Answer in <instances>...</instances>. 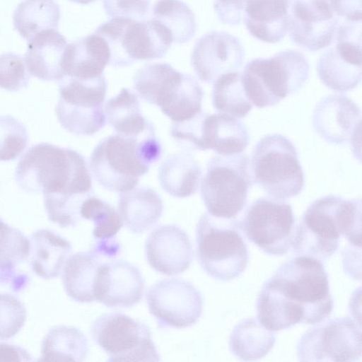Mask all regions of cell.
<instances>
[{
	"label": "cell",
	"instance_id": "6da1fadb",
	"mask_svg": "<svg viewBox=\"0 0 362 362\" xmlns=\"http://www.w3.org/2000/svg\"><path fill=\"white\" fill-rule=\"evenodd\" d=\"M332 308L323 264L305 255L284 262L263 285L257 300L258 320L270 331L297 323L317 324L331 315Z\"/></svg>",
	"mask_w": 362,
	"mask_h": 362
},
{
	"label": "cell",
	"instance_id": "7a4b0ae2",
	"mask_svg": "<svg viewBox=\"0 0 362 362\" xmlns=\"http://www.w3.org/2000/svg\"><path fill=\"white\" fill-rule=\"evenodd\" d=\"M15 180L28 193L58 198H87L93 194L85 158L49 143L37 144L25 151L16 166Z\"/></svg>",
	"mask_w": 362,
	"mask_h": 362
},
{
	"label": "cell",
	"instance_id": "3957f363",
	"mask_svg": "<svg viewBox=\"0 0 362 362\" xmlns=\"http://www.w3.org/2000/svg\"><path fill=\"white\" fill-rule=\"evenodd\" d=\"M341 236L351 246L361 247V199L322 197L308 206L296 226L293 252L324 260L337 252Z\"/></svg>",
	"mask_w": 362,
	"mask_h": 362
},
{
	"label": "cell",
	"instance_id": "277c9868",
	"mask_svg": "<svg viewBox=\"0 0 362 362\" xmlns=\"http://www.w3.org/2000/svg\"><path fill=\"white\" fill-rule=\"evenodd\" d=\"M161 154L162 146L153 127L138 136L115 134L103 138L94 148L90 168L103 187L122 193L134 188Z\"/></svg>",
	"mask_w": 362,
	"mask_h": 362
},
{
	"label": "cell",
	"instance_id": "5b68a950",
	"mask_svg": "<svg viewBox=\"0 0 362 362\" xmlns=\"http://www.w3.org/2000/svg\"><path fill=\"white\" fill-rule=\"evenodd\" d=\"M196 253L202 268L214 279L238 277L249 260L240 221L202 214L196 228Z\"/></svg>",
	"mask_w": 362,
	"mask_h": 362
},
{
	"label": "cell",
	"instance_id": "8992f818",
	"mask_svg": "<svg viewBox=\"0 0 362 362\" xmlns=\"http://www.w3.org/2000/svg\"><path fill=\"white\" fill-rule=\"evenodd\" d=\"M309 72L305 56L298 50L286 49L248 62L241 79L251 103L263 108L298 91L308 79Z\"/></svg>",
	"mask_w": 362,
	"mask_h": 362
},
{
	"label": "cell",
	"instance_id": "52a82bcc",
	"mask_svg": "<svg viewBox=\"0 0 362 362\" xmlns=\"http://www.w3.org/2000/svg\"><path fill=\"white\" fill-rule=\"evenodd\" d=\"M134 87L141 99L157 105L173 122L187 120L202 111L204 91L196 78L165 62L139 69Z\"/></svg>",
	"mask_w": 362,
	"mask_h": 362
},
{
	"label": "cell",
	"instance_id": "ba28073f",
	"mask_svg": "<svg viewBox=\"0 0 362 362\" xmlns=\"http://www.w3.org/2000/svg\"><path fill=\"white\" fill-rule=\"evenodd\" d=\"M95 33L107 42L109 65L117 67L163 58L173 42L168 30L153 18H111L98 27Z\"/></svg>",
	"mask_w": 362,
	"mask_h": 362
},
{
	"label": "cell",
	"instance_id": "9c48e42d",
	"mask_svg": "<svg viewBox=\"0 0 362 362\" xmlns=\"http://www.w3.org/2000/svg\"><path fill=\"white\" fill-rule=\"evenodd\" d=\"M252 182L247 154L211 158L200 186L201 197L209 214L217 217L235 218L246 205Z\"/></svg>",
	"mask_w": 362,
	"mask_h": 362
},
{
	"label": "cell",
	"instance_id": "30bf717a",
	"mask_svg": "<svg viewBox=\"0 0 362 362\" xmlns=\"http://www.w3.org/2000/svg\"><path fill=\"white\" fill-rule=\"evenodd\" d=\"M252 179L269 195L286 199L298 195L304 175L293 142L280 134L263 136L252 153Z\"/></svg>",
	"mask_w": 362,
	"mask_h": 362
},
{
	"label": "cell",
	"instance_id": "8fae6325",
	"mask_svg": "<svg viewBox=\"0 0 362 362\" xmlns=\"http://www.w3.org/2000/svg\"><path fill=\"white\" fill-rule=\"evenodd\" d=\"M59 89L55 112L66 131L77 136H91L105 125L103 104L107 83L103 75L90 79L66 76L59 80Z\"/></svg>",
	"mask_w": 362,
	"mask_h": 362
},
{
	"label": "cell",
	"instance_id": "7c38bea8",
	"mask_svg": "<svg viewBox=\"0 0 362 362\" xmlns=\"http://www.w3.org/2000/svg\"><path fill=\"white\" fill-rule=\"evenodd\" d=\"M93 340L110 361H159L148 327L120 313L100 315L92 324Z\"/></svg>",
	"mask_w": 362,
	"mask_h": 362
},
{
	"label": "cell",
	"instance_id": "4fadbf2b",
	"mask_svg": "<svg viewBox=\"0 0 362 362\" xmlns=\"http://www.w3.org/2000/svg\"><path fill=\"white\" fill-rule=\"evenodd\" d=\"M240 222L243 233L264 252L282 255L292 247L296 221L291 206L272 197L253 201Z\"/></svg>",
	"mask_w": 362,
	"mask_h": 362
},
{
	"label": "cell",
	"instance_id": "5bb4252c",
	"mask_svg": "<svg viewBox=\"0 0 362 362\" xmlns=\"http://www.w3.org/2000/svg\"><path fill=\"white\" fill-rule=\"evenodd\" d=\"M297 356L300 361H358L361 356L360 326L349 317L322 321L302 336Z\"/></svg>",
	"mask_w": 362,
	"mask_h": 362
},
{
	"label": "cell",
	"instance_id": "9a60e30c",
	"mask_svg": "<svg viewBox=\"0 0 362 362\" xmlns=\"http://www.w3.org/2000/svg\"><path fill=\"white\" fill-rule=\"evenodd\" d=\"M361 22L343 21L335 33L334 43L317 62V75L329 89L346 92L361 82L362 74Z\"/></svg>",
	"mask_w": 362,
	"mask_h": 362
},
{
	"label": "cell",
	"instance_id": "2e32d148",
	"mask_svg": "<svg viewBox=\"0 0 362 362\" xmlns=\"http://www.w3.org/2000/svg\"><path fill=\"white\" fill-rule=\"evenodd\" d=\"M147 305L160 327L186 328L201 317L203 299L190 282L180 278L164 279L146 293Z\"/></svg>",
	"mask_w": 362,
	"mask_h": 362
},
{
	"label": "cell",
	"instance_id": "e0dca14e",
	"mask_svg": "<svg viewBox=\"0 0 362 362\" xmlns=\"http://www.w3.org/2000/svg\"><path fill=\"white\" fill-rule=\"evenodd\" d=\"M339 24L329 0H291L288 29L291 40L309 51L329 46Z\"/></svg>",
	"mask_w": 362,
	"mask_h": 362
},
{
	"label": "cell",
	"instance_id": "ac0fdd59",
	"mask_svg": "<svg viewBox=\"0 0 362 362\" xmlns=\"http://www.w3.org/2000/svg\"><path fill=\"white\" fill-rule=\"evenodd\" d=\"M244 55V49L236 37L223 31H211L194 44L191 64L200 81L214 83L221 75L238 71Z\"/></svg>",
	"mask_w": 362,
	"mask_h": 362
},
{
	"label": "cell",
	"instance_id": "d6986e66",
	"mask_svg": "<svg viewBox=\"0 0 362 362\" xmlns=\"http://www.w3.org/2000/svg\"><path fill=\"white\" fill-rule=\"evenodd\" d=\"M144 281L139 269L124 260L111 259L99 267L93 284L95 300L110 308H129L144 294Z\"/></svg>",
	"mask_w": 362,
	"mask_h": 362
},
{
	"label": "cell",
	"instance_id": "ffe728a7",
	"mask_svg": "<svg viewBox=\"0 0 362 362\" xmlns=\"http://www.w3.org/2000/svg\"><path fill=\"white\" fill-rule=\"evenodd\" d=\"M361 110L349 97L332 94L315 106L313 126L325 141L334 144L349 143L356 146L361 129Z\"/></svg>",
	"mask_w": 362,
	"mask_h": 362
},
{
	"label": "cell",
	"instance_id": "44dd1931",
	"mask_svg": "<svg viewBox=\"0 0 362 362\" xmlns=\"http://www.w3.org/2000/svg\"><path fill=\"white\" fill-rule=\"evenodd\" d=\"M146 257L156 272L168 276L187 270L193 260V250L187 233L175 224L158 226L148 236Z\"/></svg>",
	"mask_w": 362,
	"mask_h": 362
},
{
	"label": "cell",
	"instance_id": "7402d4cb",
	"mask_svg": "<svg viewBox=\"0 0 362 362\" xmlns=\"http://www.w3.org/2000/svg\"><path fill=\"white\" fill-rule=\"evenodd\" d=\"M291 0H242V21L254 37L267 43L281 41L288 29Z\"/></svg>",
	"mask_w": 362,
	"mask_h": 362
},
{
	"label": "cell",
	"instance_id": "603a6c76",
	"mask_svg": "<svg viewBox=\"0 0 362 362\" xmlns=\"http://www.w3.org/2000/svg\"><path fill=\"white\" fill-rule=\"evenodd\" d=\"M67 45L64 36L55 29L44 30L34 35L28 43L24 57L30 75L47 81L62 78Z\"/></svg>",
	"mask_w": 362,
	"mask_h": 362
},
{
	"label": "cell",
	"instance_id": "cb8c5ba5",
	"mask_svg": "<svg viewBox=\"0 0 362 362\" xmlns=\"http://www.w3.org/2000/svg\"><path fill=\"white\" fill-rule=\"evenodd\" d=\"M249 142L245 125L236 117L222 112H204L199 151L211 149L219 155H234L243 152Z\"/></svg>",
	"mask_w": 362,
	"mask_h": 362
},
{
	"label": "cell",
	"instance_id": "d4e9b609",
	"mask_svg": "<svg viewBox=\"0 0 362 362\" xmlns=\"http://www.w3.org/2000/svg\"><path fill=\"white\" fill-rule=\"evenodd\" d=\"M113 258L95 244L89 251L69 257L62 271V283L66 294L78 303L95 301L93 284L98 270L103 263Z\"/></svg>",
	"mask_w": 362,
	"mask_h": 362
},
{
	"label": "cell",
	"instance_id": "484cf974",
	"mask_svg": "<svg viewBox=\"0 0 362 362\" xmlns=\"http://www.w3.org/2000/svg\"><path fill=\"white\" fill-rule=\"evenodd\" d=\"M110 58L107 42L93 33L67 45L63 60L64 76L78 79L100 76Z\"/></svg>",
	"mask_w": 362,
	"mask_h": 362
},
{
	"label": "cell",
	"instance_id": "4316f807",
	"mask_svg": "<svg viewBox=\"0 0 362 362\" xmlns=\"http://www.w3.org/2000/svg\"><path fill=\"white\" fill-rule=\"evenodd\" d=\"M118 210L127 228L134 233H142L158 221L163 204L153 189L140 186L119 193Z\"/></svg>",
	"mask_w": 362,
	"mask_h": 362
},
{
	"label": "cell",
	"instance_id": "83f0119b",
	"mask_svg": "<svg viewBox=\"0 0 362 362\" xmlns=\"http://www.w3.org/2000/svg\"><path fill=\"white\" fill-rule=\"evenodd\" d=\"M29 240L33 271L45 279L58 277L72 250L71 243L49 229L33 232Z\"/></svg>",
	"mask_w": 362,
	"mask_h": 362
},
{
	"label": "cell",
	"instance_id": "f1b7e54d",
	"mask_svg": "<svg viewBox=\"0 0 362 362\" xmlns=\"http://www.w3.org/2000/svg\"><path fill=\"white\" fill-rule=\"evenodd\" d=\"M202 168L194 157L187 152L168 156L160 165L158 180L161 187L170 196L188 197L199 188Z\"/></svg>",
	"mask_w": 362,
	"mask_h": 362
},
{
	"label": "cell",
	"instance_id": "f546056e",
	"mask_svg": "<svg viewBox=\"0 0 362 362\" xmlns=\"http://www.w3.org/2000/svg\"><path fill=\"white\" fill-rule=\"evenodd\" d=\"M104 110L109 125L117 134L138 136L153 127L142 115L138 96L129 88H122L110 98Z\"/></svg>",
	"mask_w": 362,
	"mask_h": 362
},
{
	"label": "cell",
	"instance_id": "4dcf8cb0",
	"mask_svg": "<svg viewBox=\"0 0 362 362\" xmlns=\"http://www.w3.org/2000/svg\"><path fill=\"white\" fill-rule=\"evenodd\" d=\"M29 254L30 240L0 218V283H12L13 289H21L27 276L16 275L15 268L25 260Z\"/></svg>",
	"mask_w": 362,
	"mask_h": 362
},
{
	"label": "cell",
	"instance_id": "1f68e13d",
	"mask_svg": "<svg viewBox=\"0 0 362 362\" xmlns=\"http://www.w3.org/2000/svg\"><path fill=\"white\" fill-rule=\"evenodd\" d=\"M88 352V342L78 328L66 325L52 327L42 343L41 361H82Z\"/></svg>",
	"mask_w": 362,
	"mask_h": 362
},
{
	"label": "cell",
	"instance_id": "d6a6232c",
	"mask_svg": "<svg viewBox=\"0 0 362 362\" xmlns=\"http://www.w3.org/2000/svg\"><path fill=\"white\" fill-rule=\"evenodd\" d=\"M61 17L59 4L55 0H23L13 15L15 29L29 41L44 30H57Z\"/></svg>",
	"mask_w": 362,
	"mask_h": 362
},
{
	"label": "cell",
	"instance_id": "836d02e7",
	"mask_svg": "<svg viewBox=\"0 0 362 362\" xmlns=\"http://www.w3.org/2000/svg\"><path fill=\"white\" fill-rule=\"evenodd\" d=\"M275 336L255 318L238 324L231 332L229 348L238 358L255 361L266 356L275 343Z\"/></svg>",
	"mask_w": 362,
	"mask_h": 362
},
{
	"label": "cell",
	"instance_id": "e575fe53",
	"mask_svg": "<svg viewBox=\"0 0 362 362\" xmlns=\"http://www.w3.org/2000/svg\"><path fill=\"white\" fill-rule=\"evenodd\" d=\"M152 18L168 30L175 43L189 41L197 30L194 13L180 0H157L152 8Z\"/></svg>",
	"mask_w": 362,
	"mask_h": 362
},
{
	"label": "cell",
	"instance_id": "d590c367",
	"mask_svg": "<svg viewBox=\"0 0 362 362\" xmlns=\"http://www.w3.org/2000/svg\"><path fill=\"white\" fill-rule=\"evenodd\" d=\"M212 105L218 112L236 118L245 117L252 104L247 98L238 71L221 75L214 83Z\"/></svg>",
	"mask_w": 362,
	"mask_h": 362
},
{
	"label": "cell",
	"instance_id": "8d00e7d4",
	"mask_svg": "<svg viewBox=\"0 0 362 362\" xmlns=\"http://www.w3.org/2000/svg\"><path fill=\"white\" fill-rule=\"evenodd\" d=\"M80 214L81 218L93 222V235L96 241L115 238L123 225L114 206L93 195L83 201Z\"/></svg>",
	"mask_w": 362,
	"mask_h": 362
},
{
	"label": "cell",
	"instance_id": "74e56055",
	"mask_svg": "<svg viewBox=\"0 0 362 362\" xmlns=\"http://www.w3.org/2000/svg\"><path fill=\"white\" fill-rule=\"evenodd\" d=\"M28 132L24 124L11 115H0V161L18 157L27 146Z\"/></svg>",
	"mask_w": 362,
	"mask_h": 362
},
{
	"label": "cell",
	"instance_id": "f35d334b",
	"mask_svg": "<svg viewBox=\"0 0 362 362\" xmlns=\"http://www.w3.org/2000/svg\"><path fill=\"white\" fill-rule=\"evenodd\" d=\"M27 312L16 296L0 293V340L14 337L23 327Z\"/></svg>",
	"mask_w": 362,
	"mask_h": 362
},
{
	"label": "cell",
	"instance_id": "ab89813d",
	"mask_svg": "<svg viewBox=\"0 0 362 362\" xmlns=\"http://www.w3.org/2000/svg\"><path fill=\"white\" fill-rule=\"evenodd\" d=\"M30 76L21 55L13 52L0 54V88L10 92L18 91L28 86Z\"/></svg>",
	"mask_w": 362,
	"mask_h": 362
},
{
	"label": "cell",
	"instance_id": "60d3db41",
	"mask_svg": "<svg viewBox=\"0 0 362 362\" xmlns=\"http://www.w3.org/2000/svg\"><path fill=\"white\" fill-rule=\"evenodd\" d=\"M149 5V0H103L105 13L110 18L144 20Z\"/></svg>",
	"mask_w": 362,
	"mask_h": 362
},
{
	"label": "cell",
	"instance_id": "b9f144b4",
	"mask_svg": "<svg viewBox=\"0 0 362 362\" xmlns=\"http://www.w3.org/2000/svg\"><path fill=\"white\" fill-rule=\"evenodd\" d=\"M242 0H214L218 19L225 24L238 25L242 21Z\"/></svg>",
	"mask_w": 362,
	"mask_h": 362
},
{
	"label": "cell",
	"instance_id": "7bdbcfd3",
	"mask_svg": "<svg viewBox=\"0 0 362 362\" xmlns=\"http://www.w3.org/2000/svg\"><path fill=\"white\" fill-rule=\"evenodd\" d=\"M335 15L344 21L361 22V0H329Z\"/></svg>",
	"mask_w": 362,
	"mask_h": 362
},
{
	"label": "cell",
	"instance_id": "ee69618b",
	"mask_svg": "<svg viewBox=\"0 0 362 362\" xmlns=\"http://www.w3.org/2000/svg\"><path fill=\"white\" fill-rule=\"evenodd\" d=\"M32 356L21 346L0 343V361H31Z\"/></svg>",
	"mask_w": 362,
	"mask_h": 362
},
{
	"label": "cell",
	"instance_id": "f6af8a7d",
	"mask_svg": "<svg viewBox=\"0 0 362 362\" xmlns=\"http://www.w3.org/2000/svg\"><path fill=\"white\" fill-rule=\"evenodd\" d=\"M69 1L71 2L76 3V4L86 5V4H91L97 0H69Z\"/></svg>",
	"mask_w": 362,
	"mask_h": 362
}]
</instances>
